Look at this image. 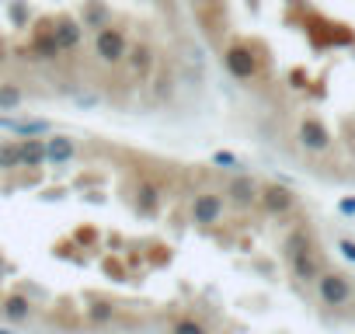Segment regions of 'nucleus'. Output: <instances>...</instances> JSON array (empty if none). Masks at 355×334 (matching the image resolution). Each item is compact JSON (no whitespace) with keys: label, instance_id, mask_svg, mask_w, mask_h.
I'll return each mask as SVG.
<instances>
[{"label":"nucleus","instance_id":"1","mask_svg":"<svg viewBox=\"0 0 355 334\" xmlns=\"http://www.w3.org/2000/svg\"><path fill=\"white\" fill-rule=\"evenodd\" d=\"M206 73L182 0H0V108L178 112Z\"/></svg>","mask_w":355,"mask_h":334}]
</instances>
